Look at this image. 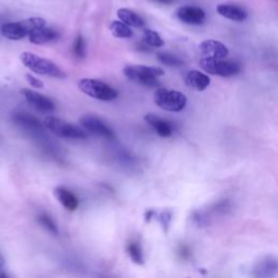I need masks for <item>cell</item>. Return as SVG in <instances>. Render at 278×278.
<instances>
[{
	"label": "cell",
	"mask_w": 278,
	"mask_h": 278,
	"mask_svg": "<svg viewBox=\"0 0 278 278\" xmlns=\"http://www.w3.org/2000/svg\"><path fill=\"white\" fill-rule=\"evenodd\" d=\"M55 195L57 197L58 201L63 205V207L69 211H75L78 208V198L72 193L71 190L67 189L65 187H57L55 189Z\"/></svg>",
	"instance_id": "18"
},
{
	"label": "cell",
	"mask_w": 278,
	"mask_h": 278,
	"mask_svg": "<svg viewBox=\"0 0 278 278\" xmlns=\"http://www.w3.org/2000/svg\"><path fill=\"white\" fill-rule=\"evenodd\" d=\"M143 119H145V121L150 125V126L156 131V133L160 137L168 138L173 135L172 124L163 119H161L160 116L154 113H148L145 115Z\"/></svg>",
	"instance_id": "14"
},
{
	"label": "cell",
	"mask_w": 278,
	"mask_h": 278,
	"mask_svg": "<svg viewBox=\"0 0 278 278\" xmlns=\"http://www.w3.org/2000/svg\"><path fill=\"white\" fill-rule=\"evenodd\" d=\"M155 103L167 112H181L187 104V97L178 91L159 88L154 94Z\"/></svg>",
	"instance_id": "5"
},
{
	"label": "cell",
	"mask_w": 278,
	"mask_h": 278,
	"mask_svg": "<svg viewBox=\"0 0 278 278\" xmlns=\"http://www.w3.org/2000/svg\"><path fill=\"white\" fill-rule=\"evenodd\" d=\"M21 94L33 108L40 112H51L56 109V104L49 97L41 95L37 92H34L32 89L24 88L21 91Z\"/></svg>",
	"instance_id": "10"
},
{
	"label": "cell",
	"mask_w": 278,
	"mask_h": 278,
	"mask_svg": "<svg viewBox=\"0 0 278 278\" xmlns=\"http://www.w3.org/2000/svg\"><path fill=\"white\" fill-rule=\"evenodd\" d=\"M172 220V214L169 212H163L162 214H161V218H160V221L161 223H162V225L164 227H167L169 225V222H171Z\"/></svg>",
	"instance_id": "27"
},
{
	"label": "cell",
	"mask_w": 278,
	"mask_h": 278,
	"mask_svg": "<svg viewBox=\"0 0 278 278\" xmlns=\"http://www.w3.org/2000/svg\"><path fill=\"white\" fill-rule=\"evenodd\" d=\"M37 221L44 228H46L49 232H51V234H53V235L59 234L57 223L53 221V219L50 217V215H48L46 213H41L37 217Z\"/></svg>",
	"instance_id": "24"
},
{
	"label": "cell",
	"mask_w": 278,
	"mask_h": 278,
	"mask_svg": "<svg viewBox=\"0 0 278 278\" xmlns=\"http://www.w3.org/2000/svg\"><path fill=\"white\" fill-rule=\"evenodd\" d=\"M199 49L204 58L207 59H224L228 56V48L225 45L213 39L203 40Z\"/></svg>",
	"instance_id": "12"
},
{
	"label": "cell",
	"mask_w": 278,
	"mask_h": 278,
	"mask_svg": "<svg viewBox=\"0 0 278 278\" xmlns=\"http://www.w3.org/2000/svg\"><path fill=\"white\" fill-rule=\"evenodd\" d=\"M78 88L83 94L100 101H112L119 96L118 91L95 78H82L78 80Z\"/></svg>",
	"instance_id": "4"
},
{
	"label": "cell",
	"mask_w": 278,
	"mask_h": 278,
	"mask_svg": "<svg viewBox=\"0 0 278 278\" xmlns=\"http://www.w3.org/2000/svg\"><path fill=\"white\" fill-rule=\"evenodd\" d=\"M73 52L74 56L78 59H83L86 56V46L85 40L82 35H77L73 44Z\"/></svg>",
	"instance_id": "25"
},
{
	"label": "cell",
	"mask_w": 278,
	"mask_h": 278,
	"mask_svg": "<svg viewBox=\"0 0 278 278\" xmlns=\"http://www.w3.org/2000/svg\"><path fill=\"white\" fill-rule=\"evenodd\" d=\"M20 59L22 63L32 72L39 75H45L55 78H65L66 73L62 71L55 62L35 55L33 52L21 53Z\"/></svg>",
	"instance_id": "1"
},
{
	"label": "cell",
	"mask_w": 278,
	"mask_h": 278,
	"mask_svg": "<svg viewBox=\"0 0 278 278\" xmlns=\"http://www.w3.org/2000/svg\"><path fill=\"white\" fill-rule=\"evenodd\" d=\"M200 68L208 74L218 75L221 77H230L239 73L240 66L237 62L224 59H207L200 60Z\"/></svg>",
	"instance_id": "7"
},
{
	"label": "cell",
	"mask_w": 278,
	"mask_h": 278,
	"mask_svg": "<svg viewBox=\"0 0 278 278\" xmlns=\"http://www.w3.org/2000/svg\"><path fill=\"white\" fill-rule=\"evenodd\" d=\"M154 2L159 3V4H163V5H171L175 2V0H154Z\"/></svg>",
	"instance_id": "28"
},
{
	"label": "cell",
	"mask_w": 278,
	"mask_h": 278,
	"mask_svg": "<svg viewBox=\"0 0 278 278\" xmlns=\"http://www.w3.org/2000/svg\"><path fill=\"white\" fill-rule=\"evenodd\" d=\"M210 82H211V79L207 74H204L202 73V72L196 71V70L188 72L185 77L186 85L189 88H193L195 89V91H198V92H202L204 91V89H207L210 85Z\"/></svg>",
	"instance_id": "16"
},
{
	"label": "cell",
	"mask_w": 278,
	"mask_h": 278,
	"mask_svg": "<svg viewBox=\"0 0 278 278\" xmlns=\"http://www.w3.org/2000/svg\"><path fill=\"white\" fill-rule=\"evenodd\" d=\"M118 17L122 23L125 25L130 26V28H142L145 25V21H143L142 17L136 13L135 11L130 10L126 8H121L118 10Z\"/></svg>",
	"instance_id": "19"
},
{
	"label": "cell",
	"mask_w": 278,
	"mask_h": 278,
	"mask_svg": "<svg viewBox=\"0 0 278 278\" xmlns=\"http://www.w3.org/2000/svg\"><path fill=\"white\" fill-rule=\"evenodd\" d=\"M80 125L91 134L106 139H113L115 137L114 131L104 121L98 118L96 115L86 114L79 120Z\"/></svg>",
	"instance_id": "8"
},
{
	"label": "cell",
	"mask_w": 278,
	"mask_h": 278,
	"mask_svg": "<svg viewBox=\"0 0 278 278\" xmlns=\"http://www.w3.org/2000/svg\"><path fill=\"white\" fill-rule=\"evenodd\" d=\"M217 11L221 16L235 22H243L248 17V13L245 9L237 5L221 4L217 7Z\"/></svg>",
	"instance_id": "15"
},
{
	"label": "cell",
	"mask_w": 278,
	"mask_h": 278,
	"mask_svg": "<svg viewBox=\"0 0 278 278\" xmlns=\"http://www.w3.org/2000/svg\"><path fill=\"white\" fill-rule=\"evenodd\" d=\"M277 276V261L273 256H268L260 261L253 268V278H276Z\"/></svg>",
	"instance_id": "13"
},
{
	"label": "cell",
	"mask_w": 278,
	"mask_h": 278,
	"mask_svg": "<svg viewBox=\"0 0 278 278\" xmlns=\"http://www.w3.org/2000/svg\"><path fill=\"white\" fill-rule=\"evenodd\" d=\"M12 121L17 127L22 129L26 133L32 134V135H46L44 132L42 123L29 113H14L12 116Z\"/></svg>",
	"instance_id": "9"
},
{
	"label": "cell",
	"mask_w": 278,
	"mask_h": 278,
	"mask_svg": "<svg viewBox=\"0 0 278 278\" xmlns=\"http://www.w3.org/2000/svg\"><path fill=\"white\" fill-rule=\"evenodd\" d=\"M0 267H5V259L2 254H0Z\"/></svg>",
	"instance_id": "30"
},
{
	"label": "cell",
	"mask_w": 278,
	"mask_h": 278,
	"mask_svg": "<svg viewBox=\"0 0 278 278\" xmlns=\"http://www.w3.org/2000/svg\"><path fill=\"white\" fill-rule=\"evenodd\" d=\"M126 251L129 256L132 259V261L136 264H143V253H142V249L138 243H130L126 247Z\"/></svg>",
	"instance_id": "23"
},
{
	"label": "cell",
	"mask_w": 278,
	"mask_h": 278,
	"mask_svg": "<svg viewBox=\"0 0 278 278\" xmlns=\"http://www.w3.org/2000/svg\"><path fill=\"white\" fill-rule=\"evenodd\" d=\"M0 278H10V276L6 273L4 267H0Z\"/></svg>",
	"instance_id": "29"
},
{
	"label": "cell",
	"mask_w": 278,
	"mask_h": 278,
	"mask_svg": "<svg viewBox=\"0 0 278 278\" xmlns=\"http://www.w3.org/2000/svg\"><path fill=\"white\" fill-rule=\"evenodd\" d=\"M44 125L52 134L61 138L76 140H84L87 138V133L84 130L56 116H47L44 121Z\"/></svg>",
	"instance_id": "6"
},
{
	"label": "cell",
	"mask_w": 278,
	"mask_h": 278,
	"mask_svg": "<svg viewBox=\"0 0 278 278\" xmlns=\"http://www.w3.org/2000/svg\"><path fill=\"white\" fill-rule=\"evenodd\" d=\"M110 31L113 36L118 38H131L133 37V31L130 26L125 25L121 21H113L110 24Z\"/></svg>",
	"instance_id": "21"
},
{
	"label": "cell",
	"mask_w": 278,
	"mask_h": 278,
	"mask_svg": "<svg viewBox=\"0 0 278 278\" xmlns=\"http://www.w3.org/2000/svg\"><path fill=\"white\" fill-rule=\"evenodd\" d=\"M25 78H26V80H28L29 84H30L32 87H34V88H36V89H41V88H44V83L41 82V80H40L39 78L35 77L34 75H32V74H26V75H25Z\"/></svg>",
	"instance_id": "26"
},
{
	"label": "cell",
	"mask_w": 278,
	"mask_h": 278,
	"mask_svg": "<svg viewBox=\"0 0 278 278\" xmlns=\"http://www.w3.org/2000/svg\"><path fill=\"white\" fill-rule=\"evenodd\" d=\"M157 58L161 63L167 67H181L184 65V60L181 57L167 51L157 52Z\"/></svg>",
	"instance_id": "20"
},
{
	"label": "cell",
	"mask_w": 278,
	"mask_h": 278,
	"mask_svg": "<svg viewBox=\"0 0 278 278\" xmlns=\"http://www.w3.org/2000/svg\"><path fill=\"white\" fill-rule=\"evenodd\" d=\"M123 73L129 79L143 86L157 87L160 85L158 78L164 75V70L159 67L126 66L123 70Z\"/></svg>",
	"instance_id": "3"
},
{
	"label": "cell",
	"mask_w": 278,
	"mask_h": 278,
	"mask_svg": "<svg viewBox=\"0 0 278 278\" xmlns=\"http://www.w3.org/2000/svg\"><path fill=\"white\" fill-rule=\"evenodd\" d=\"M143 41L146 42L147 46L154 48H161L164 46V40L161 37L160 34L150 29H146L143 31Z\"/></svg>",
	"instance_id": "22"
},
{
	"label": "cell",
	"mask_w": 278,
	"mask_h": 278,
	"mask_svg": "<svg viewBox=\"0 0 278 278\" xmlns=\"http://www.w3.org/2000/svg\"><path fill=\"white\" fill-rule=\"evenodd\" d=\"M46 20L42 17H30L20 22H9L2 25V35L10 40H21L33 31L44 28Z\"/></svg>",
	"instance_id": "2"
},
{
	"label": "cell",
	"mask_w": 278,
	"mask_h": 278,
	"mask_svg": "<svg viewBox=\"0 0 278 278\" xmlns=\"http://www.w3.org/2000/svg\"><path fill=\"white\" fill-rule=\"evenodd\" d=\"M175 15L179 21L189 25H200L205 21V12L203 9L196 6L179 7Z\"/></svg>",
	"instance_id": "11"
},
{
	"label": "cell",
	"mask_w": 278,
	"mask_h": 278,
	"mask_svg": "<svg viewBox=\"0 0 278 278\" xmlns=\"http://www.w3.org/2000/svg\"><path fill=\"white\" fill-rule=\"evenodd\" d=\"M58 37L59 34L57 31L44 26V28L33 31L29 35V40L34 45H45L56 40Z\"/></svg>",
	"instance_id": "17"
}]
</instances>
